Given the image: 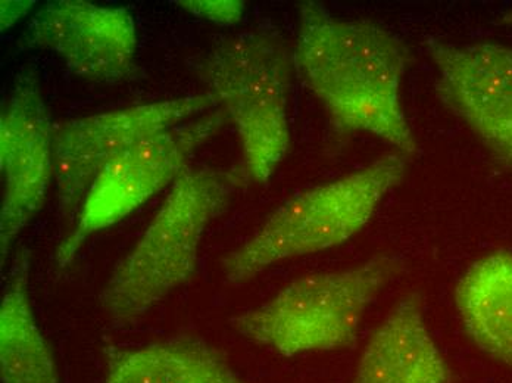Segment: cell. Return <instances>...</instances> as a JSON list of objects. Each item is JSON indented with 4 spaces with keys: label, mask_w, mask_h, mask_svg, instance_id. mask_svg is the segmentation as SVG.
Returning <instances> with one entry per match:
<instances>
[{
    "label": "cell",
    "mask_w": 512,
    "mask_h": 383,
    "mask_svg": "<svg viewBox=\"0 0 512 383\" xmlns=\"http://www.w3.org/2000/svg\"><path fill=\"white\" fill-rule=\"evenodd\" d=\"M452 369L436 344L420 292H408L368 339L351 383H452Z\"/></svg>",
    "instance_id": "11"
},
{
    "label": "cell",
    "mask_w": 512,
    "mask_h": 383,
    "mask_svg": "<svg viewBox=\"0 0 512 383\" xmlns=\"http://www.w3.org/2000/svg\"><path fill=\"white\" fill-rule=\"evenodd\" d=\"M402 272L401 258L379 254L349 269L307 274L237 314L231 328L283 357L349 350L370 305Z\"/></svg>",
    "instance_id": "4"
},
{
    "label": "cell",
    "mask_w": 512,
    "mask_h": 383,
    "mask_svg": "<svg viewBox=\"0 0 512 383\" xmlns=\"http://www.w3.org/2000/svg\"><path fill=\"white\" fill-rule=\"evenodd\" d=\"M293 70V51L283 37L262 30L226 37L199 64V76L236 127L246 174L261 185L289 151Z\"/></svg>",
    "instance_id": "5"
},
{
    "label": "cell",
    "mask_w": 512,
    "mask_h": 383,
    "mask_svg": "<svg viewBox=\"0 0 512 383\" xmlns=\"http://www.w3.org/2000/svg\"><path fill=\"white\" fill-rule=\"evenodd\" d=\"M455 307L476 347L512 370V252L471 264L455 286Z\"/></svg>",
    "instance_id": "12"
},
{
    "label": "cell",
    "mask_w": 512,
    "mask_h": 383,
    "mask_svg": "<svg viewBox=\"0 0 512 383\" xmlns=\"http://www.w3.org/2000/svg\"><path fill=\"white\" fill-rule=\"evenodd\" d=\"M184 11L223 26H234L242 20L245 3L237 0H183L177 2Z\"/></svg>",
    "instance_id": "15"
},
{
    "label": "cell",
    "mask_w": 512,
    "mask_h": 383,
    "mask_svg": "<svg viewBox=\"0 0 512 383\" xmlns=\"http://www.w3.org/2000/svg\"><path fill=\"white\" fill-rule=\"evenodd\" d=\"M295 68L339 135L379 137L408 157L417 151L401 86L407 43L380 24L342 20L318 2L299 6Z\"/></svg>",
    "instance_id": "1"
},
{
    "label": "cell",
    "mask_w": 512,
    "mask_h": 383,
    "mask_svg": "<svg viewBox=\"0 0 512 383\" xmlns=\"http://www.w3.org/2000/svg\"><path fill=\"white\" fill-rule=\"evenodd\" d=\"M53 126L39 77L26 68L15 79L0 114L2 266L15 238L42 210L55 179Z\"/></svg>",
    "instance_id": "8"
},
{
    "label": "cell",
    "mask_w": 512,
    "mask_h": 383,
    "mask_svg": "<svg viewBox=\"0 0 512 383\" xmlns=\"http://www.w3.org/2000/svg\"><path fill=\"white\" fill-rule=\"evenodd\" d=\"M408 160L402 152H387L354 173L284 202L254 236L221 260L227 282L243 285L274 264L318 254L354 238L383 199L401 185Z\"/></svg>",
    "instance_id": "3"
},
{
    "label": "cell",
    "mask_w": 512,
    "mask_h": 383,
    "mask_svg": "<svg viewBox=\"0 0 512 383\" xmlns=\"http://www.w3.org/2000/svg\"><path fill=\"white\" fill-rule=\"evenodd\" d=\"M436 95L512 174V48L424 40Z\"/></svg>",
    "instance_id": "9"
},
{
    "label": "cell",
    "mask_w": 512,
    "mask_h": 383,
    "mask_svg": "<svg viewBox=\"0 0 512 383\" xmlns=\"http://www.w3.org/2000/svg\"><path fill=\"white\" fill-rule=\"evenodd\" d=\"M215 105L208 92L55 123L53 165L62 217L78 214L96 177L118 155Z\"/></svg>",
    "instance_id": "7"
},
{
    "label": "cell",
    "mask_w": 512,
    "mask_h": 383,
    "mask_svg": "<svg viewBox=\"0 0 512 383\" xmlns=\"http://www.w3.org/2000/svg\"><path fill=\"white\" fill-rule=\"evenodd\" d=\"M24 42L53 52L76 76L118 83L133 70L137 31L127 9L59 0L37 12Z\"/></svg>",
    "instance_id": "10"
},
{
    "label": "cell",
    "mask_w": 512,
    "mask_h": 383,
    "mask_svg": "<svg viewBox=\"0 0 512 383\" xmlns=\"http://www.w3.org/2000/svg\"><path fill=\"white\" fill-rule=\"evenodd\" d=\"M31 5H33V2H5V0H3V2L0 3V11H2V30L17 23L23 15H26Z\"/></svg>",
    "instance_id": "16"
},
{
    "label": "cell",
    "mask_w": 512,
    "mask_h": 383,
    "mask_svg": "<svg viewBox=\"0 0 512 383\" xmlns=\"http://www.w3.org/2000/svg\"><path fill=\"white\" fill-rule=\"evenodd\" d=\"M227 115L209 112L148 137L106 165L87 192L77 224L56 251L59 266L74 260L86 239L126 219L187 168L190 157L217 135Z\"/></svg>",
    "instance_id": "6"
},
{
    "label": "cell",
    "mask_w": 512,
    "mask_h": 383,
    "mask_svg": "<svg viewBox=\"0 0 512 383\" xmlns=\"http://www.w3.org/2000/svg\"><path fill=\"white\" fill-rule=\"evenodd\" d=\"M103 383H249L204 341L174 338L137 348H106Z\"/></svg>",
    "instance_id": "13"
},
{
    "label": "cell",
    "mask_w": 512,
    "mask_h": 383,
    "mask_svg": "<svg viewBox=\"0 0 512 383\" xmlns=\"http://www.w3.org/2000/svg\"><path fill=\"white\" fill-rule=\"evenodd\" d=\"M246 171L186 168L126 257L115 266L99 304L115 323L136 322L192 279L206 229L242 185Z\"/></svg>",
    "instance_id": "2"
},
{
    "label": "cell",
    "mask_w": 512,
    "mask_h": 383,
    "mask_svg": "<svg viewBox=\"0 0 512 383\" xmlns=\"http://www.w3.org/2000/svg\"><path fill=\"white\" fill-rule=\"evenodd\" d=\"M30 257L21 251L12 263L0 305L2 383H59L51 347L37 325L28 295Z\"/></svg>",
    "instance_id": "14"
}]
</instances>
